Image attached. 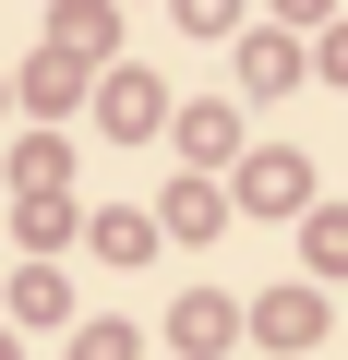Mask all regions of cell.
Masks as SVG:
<instances>
[{
    "mask_svg": "<svg viewBox=\"0 0 348 360\" xmlns=\"http://www.w3.org/2000/svg\"><path fill=\"white\" fill-rule=\"evenodd\" d=\"M240 193H252V205H264V217H288V205H300V156H264V168H252V180H240Z\"/></svg>",
    "mask_w": 348,
    "mask_h": 360,
    "instance_id": "6da1fadb",
    "label": "cell"
},
{
    "mask_svg": "<svg viewBox=\"0 0 348 360\" xmlns=\"http://www.w3.org/2000/svg\"><path fill=\"white\" fill-rule=\"evenodd\" d=\"M108 132H156V84H144V72L108 84Z\"/></svg>",
    "mask_w": 348,
    "mask_h": 360,
    "instance_id": "7a4b0ae2",
    "label": "cell"
},
{
    "mask_svg": "<svg viewBox=\"0 0 348 360\" xmlns=\"http://www.w3.org/2000/svg\"><path fill=\"white\" fill-rule=\"evenodd\" d=\"M49 37H60V49H108V13H96V0H60Z\"/></svg>",
    "mask_w": 348,
    "mask_h": 360,
    "instance_id": "3957f363",
    "label": "cell"
},
{
    "mask_svg": "<svg viewBox=\"0 0 348 360\" xmlns=\"http://www.w3.org/2000/svg\"><path fill=\"white\" fill-rule=\"evenodd\" d=\"M25 96H37V108H72V49H49V60L25 72Z\"/></svg>",
    "mask_w": 348,
    "mask_h": 360,
    "instance_id": "277c9868",
    "label": "cell"
},
{
    "mask_svg": "<svg viewBox=\"0 0 348 360\" xmlns=\"http://www.w3.org/2000/svg\"><path fill=\"white\" fill-rule=\"evenodd\" d=\"M181 25H193V37H217V25H228V0H181Z\"/></svg>",
    "mask_w": 348,
    "mask_h": 360,
    "instance_id": "5b68a950",
    "label": "cell"
},
{
    "mask_svg": "<svg viewBox=\"0 0 348 360\" xmlns=\"http://www.w3.org/2000/svg\"><path fill=\"white\" fill-rule=\"evenodd\" d=\"M0 96H13V84H0Z\"/></svg>",
    "mask_w": 348,
    "mask_h": 360,
    "instance_id": "8992f818",
    "label": "cell"
}]
</instances>
